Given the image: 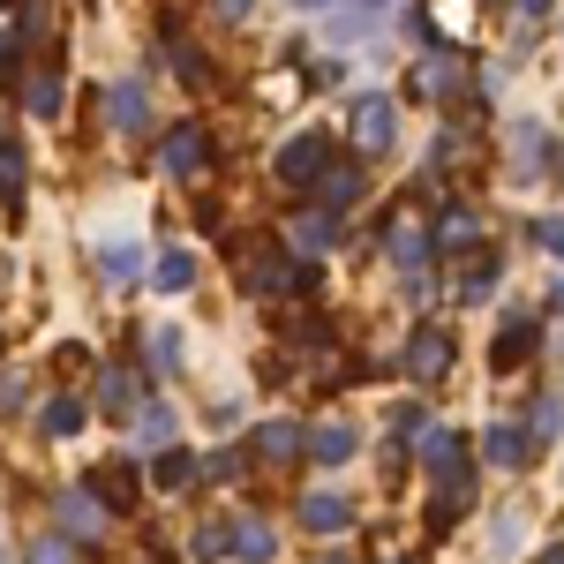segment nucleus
<instances>
[{
	"label": "nucleus",
	"mask_w": 564,
	"mask_h": 564,
	"mask_svg": "<svg viewBox=\"0 0 564 564\" xmlns=\"http://www.w3.org/2000/svg\"><path fill=\"white\" fill-rule=\"evenodd\" d=\"M347 520H354V505H347V497H332V489L302 497V527H308V534H339Z\"/></svg>",
	"instance_id": "obj_10"
},
{
	"label": "nucleus",
	"mask_w": 564,
	"mask_h": 564,
	"mask_svg": "<svg viewBox=\"0 0 564 564\" xmlns=\"http://www.w3.org/2000/svg\"><path fill=\"white\" fill-rule=\"evenodd\" d=\"M0 204H8V218H23V143L8 121H0Z\"/></svg>",
	"instance_id": "obj_8"
},
{
	"label": "nucleus",
	"mask_w": 564,
	"mask_h": 564,
	"mask_svg": "<svg viewBox=\"0 0 564 564\" xmlns=\"http://www.w3.org/2000/svg\"><path fill=\"white\" fill-rule=\"evenodd\" d=\"M98 406H106V414H129L135 406V377L129 369H106V377H98Z\"/></svg>",
	"instance_id": "obj_14"
},
{
	"label": "nucleus",
	"mask_w": 564,
	"mask_h": 564,
	"mask_svg": "<svg viewBox=\"0 0 564 564\" xmlns=\"http://www.w3.org/2000/svg\"><path fill=\"white\" fill-rule=\"evenodd\" d=\"M489 286H497V257H475L467 271H459V302H481Z\"/></svg>",
	"instance_id": "obj_21"
},
{
	"label": "nucleus",
	"mask_w": 564,
	"mask_h": 564,
	"mask_svg": "<svg viewBox=\"0 0 564 564\" xmlns=\"http://www.w3.org/2000/svg\"><path fill=\"white\" fill-rule=\"evenodd\" d=\"M489 459H497V467H520V459H527V430L497 422V430H489Z\"/></svg>",
	"instance_id": "obj_18"
},
{
	"label": "nucleus",
	"mask_w": 564,
	"mask_h": 564,
	"mask_svg": "<svg viewBox=\"0 0 564 564\" xmlns=\"http://www.w3.org/2000/svg\"><path fill=\"white\" fill-rule=\"evenodd\" d=\"M90 497H106V512H135V467L129 459H106L90 475Z\"/></svg>",
	"instance_id": "obj_6"
},
{
	"label": "nucleus",
	"mask_w": 564,
	"mask_h": 564,
	"mask_svg": "<svg viewBox=\"0 0 564 564\" xmlns=\"http://www.w3.org/2000/svg\"><path fill=\"white\" fill-rule=\"evenodd\" d=\"M0 8H8V0H0Z\"/></svg>",
	"instance_id": "obj_33"
},
{
	"label": "nucleus",
	"mask_w": 564,
	"mask_h": 564,
	"mask_svg": "<svg viewBox=\"0 0 564 564\" xmlns=\"http://www.w3.org/2000/svg\"><path fill=\"white\" fill-rule=\"evenodd\" d=\"M113 121H121L129 135H143V121H151V106H143V90H135V84H121V90H113Z\"/></svg>",
	"instance_id": "obj_19"
},
{
	"label": "nucleus",
	"mask_w": 564,
	"mask_h": 564,
	"mask_svg": "<svg viewBox=\"0 0 564 564\" xmlns=\"http://www.w3.org/2000/svg\"><path fill=\"white\" fill-rule=\"evenodd\" d=\"M332 174V135H294V143H279V181L286 188H316V181Z\"/></svg>",
	"instance_id": "obj_1"
},
{
	"label": "nucleus",
	"mask_w": 564,
	"mask_h": 564,
	"mask_svg": "<svg viewBox=\"0 0 564 564\" xmlns=\"http://www.w3.org/2000/svg\"><path fill=\"white\" fill-rule=\"evenodd\" d=\"M15 84V39H8V31H0V90Z\"/></svg>",
	"instance_id": "obj_26"
},
{
	"label": "nucleus",
	"mask_w": 564,
	"mask_h": 564,
	"mask_svg": "<svg viewBox=\"0 0 564 564\" xmlns=\"http://www.w3.org/2000/svg\"><path fill=\"white\" fill-rule=\"evenodd\" d=\"M159 159H166V174L196 181L204 166H212V135L196 129V121H181V129H166V143H159Z\"/></svg>",
	"instance_id": "obj_3"
},
{
	"label": "nucleus",
	"mask_w": 564,
	"mask_h": 564,
	"mask_svg": "<svg viewBox=\"0 0 564 564\" xmlns=\"http://www.w3.org/2000/svg\"><path fill=\"white\" fill-rule=\"evenodd\" d=\"M444 361H452V339H444L436 324H422V332L406 339V377H414V384H436V377H444Z\"/></svg>",
	"instance_id": "obj_4"
},
{
	"label": "nucleus",
	"mask_w": 564,
	"mask_h": 564,
	"mask_svg": "<svg viewBox=\"0 0 564 564\" xmlns=\"http://www.w3.org/2000/svg\"><path fill=\"white\" fill-rule=\"evenodd\" d=\"M188 475H196V459H188L181 444H166V452H151V481H159V489H181Z\"/></svg>",
	"instance_id": "obj_13"
},
{
	"label": "nucleus",
	"mask_w": 564,
	"mask_h": 564,
	"mask_svg": "<svg viewBox=\"0 0 564 564\" xmlns=\"http://www.w3.org/2000/svg\"><path fill=\"white\" fill-rule=\"evenodd\" d=\"M143 564H181V557L166 550V542H151V550H143Z\"/></svg>",
	"instance_id": "obj_28"
},
{
	"label": "nucleus",
	"mask_w": 564,
	"mask_h": 564,
	"mask_svg": "<svg viewBox=\"0 0 564 564\" xmlns=\"http://www.w3.org/2000/svg\"><path fill=\"white\" fill-rule=\"evenodd\" d=\"M391 129H399V113H391V98H384V90L354 98V151H361V159L391 151Z\"/></svg>",
	"instance_id": "obj_2"
},
{
	"label": "nucleus",
	"mask_w": 564,
	"mask_h": 564,
	"mask_svg": "<svg viewBox=\"0 0 564 564\" xmlns=\"http://www.w3.org/2000/svg\"><path fill=\"white\" fill-rule=\"evenodd\" d=\"M174 61H181V76H188L196 90H212V61H204L196 45H174Z\"/></svg>",
	"instance_id": "obj_24"
},
{
	"label": "nucleus",
	"mask_w": 564,
	"mask_h": 564,
	"mask_svg": "<svg viewBox=\"0 0 564 564\" xmlns=\"http://www.w3.org/2000/svg\"><path fill=\"white\" fill-rule=\"evenodd\" d=\"M234 550H241V527H226V520H212L204 534H196V557H218V564H226Z\"/></svg>",
	"instance_id": "obj_17"
},
{
	"label": "nucleus",
	"mask_w": 564,
	"mask_h": 564,
	"mask_svg": "<svg viewBox=\"0 0 564 564\" xmlns=\"http://www.w3.org/2000/svg\"><path fill=\"white\" fill-rule=\"evenodd\" d=\"M542 564H564V542H557V550H550V557H542Z\"/></svg>",
	"instance_id": "obj_30"
},
{
	"label": "nucleus",
	"mask_w": 564,
	"mask_h": 564,
	"mask_svg": "<svg viewBox=\"0 0 564 564\" xmlns=\"http://www.w3.org/2000/svg\"><path fill=\"white\" fill-rule=\"evenodd\" d=\"M316 564H347V557H339V550H332V557H316Z\"/></svg>",
	"instance_id": "obj_31"
},
{
	"label": "nucleus",
	"mask_w": 564,
	"mask_h": 564,
	"mask_svg": "<svg viewBox=\"0 0 564 564\" xmlns=\"http://www.w3.org/2000/svg\"><path fill=\"white\" fill-rule=\"evenodd\" d=\"M151 279H159V294H181V286H188V279H196V257H188V249H166V257H159V271H151Z\"/></svg>",
	"instance_id": "obj_15"
},
{
	"label": "nucleus",
	"mask_w": 564,
	"mask_h": 564,
	"mask_svg": "<svg viewBox=\"0 0 564 564\" xmlns=\"http://www.w3.org/2000/svg\"><path fill=\"white\" fill-rule=\"evenodd\" d=\"M324 188V212L339 218V212H354V196H361V166H332V174L316 181Z\"/></svg>",
	"instance_id": "obj_12"
},
{
	"label": "nucleus",
	"mask_w": 564,
	"mask_h": 564,
	"mask_svg": "<svg viewBox=\"0 0 564 564\" xmlns=\"http://www.w3.org/2000/svg\"><path fill=\"white\" fill-rule=\"evenodd\" d=\"M294 452H302V422H263L257 430V459L263 467H286Z\"/></svg>",
	"instance_id": "obj_11"
},
{
	"label": "nucleus",
	"mask_w": 564,
	"mask_h": 564,
	"mask_svg": "<svg viewBox=\"0 0 564 564\" xmlns=\"http://www.w3.org/2000/svg\"><path fill=\"white\" fill-rule=\"evenodd\" d=\"M53 520H61V534L90 542V534H106V505H90V489H68V497H53Z\"/></svg>",
	"instance_id": "obj_5"
},
{
	"label": "nucleus",
	"mask_w": 564,
	"mask_h": 564,
	"mask_svg": "<svg viewBox=\"0 0 564 564\" xmlns=\"http://www.w3.org/2000/svg\"><path fill=\"white\" fill-rule=\"evenodd\" d=\"M542 347V324H534V316H512V324H505V332H497V347H489V361H497V369H512V361H527V354Z\"/></svg>",
	"instance_id": "obj_7"
},
{
	"label": "nucleus",
	"mask_w": 564,
	"mask_h": 564,
	"mask_svg": "<svg viewBox=\"0 0 564 564\" xmlns=\"http://www.w3.org/2000/svg\"><path fill=\"white\" fill-rule=\"evenodd\" d=\"M39 430H45V436H76V430H84V406H76V399H45Z\"/></svg>",
	"instance_id": "obj_16"
},
{
	"label": "nucleus",
	"mask_w": 564,
	"mask_h": 564,
	"mask_svg": "<svg viewBox=\"0 0 564 564\" xmlns=\"http://www.w3.org/2000/svg\"><path fill=\"white\" fill-rule=\"evenodd\" d=\"M302 444H308V459L339 467V459H354V444H361V436H354V422H316V430H308Z\"/></svg>",
	"instance_id": "obj_9"
},
{
	"label": "nucleus",
	"mask_w": 564,
	"mask_h": 564,
	"mask_svg": "<svg viewBox=\"0 0 564 564\" xmlns=\"http://www.w3.org/2000/svg\"><path fill=\"white\" fill-rule=\"evenodd\" d=\"M534 234H542V249H557V257H564V226H557V218H542Z\"/></svg>",
	"instance_id": "obj_27"
},
{
	"label": "nucleus",
	"mask_w": 564,
	"mask_h": 564,
	"mask_svg": "<svg viewBox=\"0 0 564 564\" xmlns=\"http://www.w3.org/2000/svg\"><path fill=\"white\" fill-rule=\"evenodd\" d=\"M23 106H31L39 121H53V113H61V76H31V84H23Z\"/></svg>",
	"instance_id": "obj_20"
},
{
	"label": "nucleus",
	"mask_w": 564,
	"mask_h": 564,
	"mask_svg": "<svg viewBox=\"0 0 564 564\" xmlns=\"http://www.w3.org/2000/svg\"><path fill=\"white\" fill-rule=\"evenodd\" d=\"M302 8H324V0H302Z\"/></svg>",
	"instance_id": "obj_32"
},
{
	"label": "nucleus",
	"mask_w": 564,
	"mask_h": 564,
	"mask_svg": "<svg viewBox=\"0 0 564 564\" xmlns=\"http://www.w3.org/2000/svg\"><path fill=\"white\" fill-rule=\"evenodd\" d=\"M452 241H475V212H444L436 218V249H452Z\"/></svg>",
	"instance_id": "obj_22"
},
{
	"label": "nucleus",
	"mask_w": 564,
	"mask_h": 564,
	"mask_svg": "<svg viewBox=\"0 0 564 564\" xmlns=\"http://www.w3.org/2000/svg\"><path fill=\"white\" fill-rule=\"evenodd\" d=\"M520 8H527V15H542V8H550V0H520Z\"/></svg>",
	"instance_id": "obj_29"
},
{
	"label": "nucleus",
	"mask_w": 564,
	"mask_h": 564,
	"mask_svg": "<svg viewBox=\"0 0 564 564\" xmlns=\"http://www.w3.org/2000/svg\"><path fill=\"white\" fill-rule=\"evenodd\" d=\"M23 564H76V550H68L61 534H39V542H31V557H23Z\"/></svg>",
	"instance_id": "obj_23"
},
{
	"label": "nucleus",
	"mask_w": 564,
	"mask_h": 564,
	"mask_svg": "<svg viewBox=\"0 0 564 564\" xmlns=\"http://www.w3.org/2000/svg\"><path fill=\"white\" fill-rule=\"evenodd\" d=\"M143 436L166 452V444H174V414H166V406H143Z\"/></svg>",
	"instance_id": "obj_25"
}]
</instances>
